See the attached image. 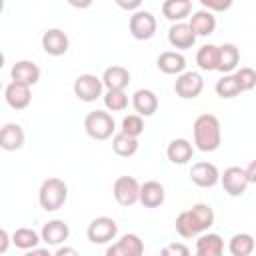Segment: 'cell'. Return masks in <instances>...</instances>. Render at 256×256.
<instances>
[{
  "mask_svg": "<svg viewBox=\"0 0 256 256\" xmlns=\"http://www.w3.org/2000/svg\"><path fill=\"white\" fill-rule=\"evenodd\" d=\"M220 182H222L224 192L230 196H242L250 184V180L246 176V168H240V166L226 168L224 174L220 176Z\"/></svg>",
  "mask_w": 256,
  "mask_h": 256,
  "instance_id": "9c48e42d",
  "label": "cell"
},
{
  "mask_svg": "<svg viewBox=\"0 0 256 256\" xmlns=\"http://www.w3.org/2000/svg\"><path fill=\"white\" fill-rule=\"evenodd\" d=\"M118 234V224L116 220L108 218V216H98L88 224L86 236L92 244H108L110 240H114Z\"/></svg>",
  "mask_w": 256,
  "mask_h": 256,
  "instance_id": "5b68a950",
  "label": "cell"
},
{
  "mask_svg": "<svg viewBox=\"0 0 256 256\" xmlns=\"http://www.w3.org/2000/svg\"><path fill=\"white\" fill-rule=\"evenodd\" d=\"M104 106L110 112H122L128 106V96L124 94V90H108L104 94Z\"/></svg>",
  "mask_w": 256,
  "mask_h": 256,
  "instance_id": "d6a6232c",
  "label": "cell"
},
{
  "mask_svg": "<svg viewBox=\"0 0 256 256\" xmlns=\"http://www.w3.org/2000/svg\"><path fill=\"white\" fill-rule=\"evenodd\" d=\"M144 252V242L138 234H124L116 244L106 248L108 256H140Z\"/></svg>",
  "mask_w": 256,
  "mask_h": 256,
  "instance_id": "7c38bea8",
  "label": "cell"
},
{
  "mask_svg": "<svg viewBox=\"0 0 256 256\" xmlns=\"http://www.w3.org/2000/svg\"><path fill=\"white\" fill-rule=\"evenodd\" d=\"M42 242H46L48 246H60L62 242L68 240L70 236V228L64 220H48L44 226H42Z\"/></svg>",
  "mask_w": 256,
  "mask_h": 256,
  "instance_id": "9a60e30c",
  "label": "cell"
},
{
  "mask_svg": "<svg viewBox=\"0 0 256 256\" xmlns=\"http://www.w3.org/2000/svg\"><path fill=\"white\" fill-rule=\"evenodd\" d=\"M168 42H170L174 48L186 50V48H192V46H194L196 34H194V30L190 28V24H186V22H176V24L170 26V30H168Z\"/></svg>",
  "mask_w": 256,
  "mask_h": 256,
  "instance_id": "2e32d148",
  "label": "cell"
},
{
  "mask_svg": "<svg viewBox=\"0 0 256 256\" xmlns=\"http://www.w3.org/2000/svg\"><path fill=\"white\" fill-rule=\"evenodd\" d=\"M192 12V2L190 0H164L162 4V14L164 18L172 22H182L186 16Z\"/></svg>",
  "mask_w": 256,
  "mask_h": 256,
  "instance_id": "484cf974",
  "label": "cell"
},
{
  "mask_svg": "<svg viewBox=\"0 0 256 256\" xmlns=\"http://www.w3.org/2000/svg\"><path fill=\"white\" fill-rule=\"evenodd\" d=\"M68 198V186L60 178H48L38 190V202L46 212L60 210Z\"/></svg>",
  "mask_w": 256,
  "mask_h": 256,
  "instance_id": "3957f363",
  "label": "cell"
},
{
  "mask_svg": "<svg viewBox=\"0 0 256 256\" xmlns=\"http://www.w3.org/2000/svg\"><path fill=\"white\" fill-rule=\"evenodd\" d=\"M192 154H194V148L186 138H176L166 148V156L172 164H186L192 158Z\"/></svg>",
  "mask_w": 256,
  "mask_h": 256,
  "instance_id": "cb8c5ba5",
  "label": "cell"
},
{
  "mask_svg": "<svg viewBox=\"0 0 256 256\" xmlns=\"http://www.w3.org/2000/svg\"><path fill=\"white\" fill-rule=\"evenodd\" d=\"M234 76H236V80H238L242 92L252 90V88L256 86V70H252V68H248V66L238 68V70L234 72Z\"/></svg>",
  "mask_w": 256,
  "mask_h": 256,
  "instance_id": "e575fe53",
  "label": "cell"
},
{
  "mask_svg": "<svg viewBox=\"0 0 256 256\" xmlns=\"http://www.w3.org/2000/svg\"><path fill=\"white\" fill-rule=\"evenodd\" d=\"M202 88H204V80L198 72H182L174 82V92L184 100H192L200 96Z\"/></svg>",
  "mask_w": 256,
  "mask_h": 256,
  "instance_id": "30bf717a",
  "label": "cell"
},
{
  "mask_svg": "<svg viewBox=\"0 0 256 256\" xmlns=\"http://www.w3.org/2000/svg\"><path fill=\"white\" fill-rule=\"evenodd\" d=\"M66 2H68L70 6H74V8H80V10H84V8H90L94 0H66Z\"/></svg>",
  "mask_w": 256,
  "mask_h": 256,
  "instance_id": "60d3db41",
  "label": "cell"
},
{
  "mask_svg": "<svg viewBox=\"0 0 256 256\" xmlns=\"http://www.w3.org/2000/svg\"><path fill=\"white\" fill-rule=\"evenodd\" d=\"M194 144L200 152H214L222 142L220 122L214 114H200L194 120Z\"/></svg>",
  "mask_w": 256,
  "mask_h": 256,
  "instance_id": "7a4b0ae2",
  "label": "cell"
},
{
  "mask_svg": "<svg viewBox=\"0 0 256 256\" xmlns=\"http://www.w3.org/2000/svg\"><path fill=\"white\" fill-rule=\"evenodd\" d=\"M122 132L130 134V136H140L144 132V122H142V116L140 114H128L124 120H122Z\"/></svg>",
  "mask_w": 256,
  "mask_h": 256,
  "instance_id": "836d02e7",
  "label": "cell"
},
{
  "mask_svg": "<svg viewBox=\"0 0 256 256\" xmlns=\"http://www.w3.org/2000/svg\"><path fill=\"white\" fill-rule=\"evenodd\" d=\"M240 62V52L234 44H222L218 46V70L224 74H230Z\"/></svg>",
  "mask_w": 256,
  "mask_h": 256,
  "instance_id": "4316f807",
  "label": "cell"
},
{
  "mask_svg": "<svg viewBox=\"0 0 256 256\" xmlns=\"http://www.w3.org/2000/svg\"><path fill=\"white\" fill-rule=\"evenodd\" d=\"M156 66L164 74H182L186 68V58L180 52L166 50L156 58Z\"/></svg>",
  "mask_w": 256,
  "mask_h": 256,
  "instance_id": "ffe728a7",
  "label": "cell"
},
{
  "mask_svg": "<svg viewBox=\"0 0 256 256\" xmlns=\"http://www.w3.org/2000/svg\"><path fill=\"white\" fill-rule=\"evenodd\" d=\"M56 256H66V254H70V256H76L78 254V250L76 248H68V246H60V248H56V252H54Z\"/></svg>",
  "mask_w": 256,
  "mask_h": 256,
  "instance_id": "b9f144b4",
  "label": "cell"
},
{
  "mask_svg": "<svg viewBox=\"0 0 256 256\" xmlns=\"http://www.w3.org/2000/svg\"><path fill=\"white\" fill-rule=\"evenodd\" d=\"M196 64L200 66V70H206V72L218 70V46L214 44L200 46L196 52Z\"/></svg>",
  "mask_w": 256,
  "mask_h": 256,
  "instance_id": "f546056e",
  "label": "cell"
},
{
  "mask_svg": "<svg viewBox=\"0 0 256 256\" xmlns=\"http://www.w3.org/2000/svg\"><path fill=\"white\" fill-rule=\"evenodd\" d=\"M190 180L200 188H212L220 180V172L212 162H196L190 168Z\"/></svg>",
  "mask_w": 256,
  "mask_h": 256,
  "instance_id": "8fae6325",
  "label": "cell"
},
{
  "mask_svg": "<svg viewBox=\"0 0 256 256\" xmlns=\"http://www.w3.org/2000/svg\"><path fill=\"white\" fill-rule=\"evenodd\" d=\"M112 150L122 156V158H128V156H134L138 152V138L136 136H130L126 132H118L114 134L112 138Z\"/></svg>",
  "mask_w": 256,
  "mask_h": 256,
  "instance_id": "83f0119b",
  "label": "cell"
},
{
  "mask_svg": "<svg viewBox=\"0 0 256 256\" xmlns=\"http://www.w3.org/2000/svg\"><path fill=\"white\" fill-rule=\"evenodd\" d=\"M246 176H248L250 184H256V160H252V162L246 166Z\"/></svg>",
  "mask_w": 256,
  "mask_h": 256,
  "instance_id": "ab89813d",
  "label": "cell"
},
{
  "mask_svg": "<svg viewBox=\"0 0 256 256\" xmlns=\"http://www.w3.org/2000/svg\"><path fill=\"white\" fill-rule=\"evenodd\" d=\"M166 194H164V186L156 180H148L144 184H140V200L142 206L146 208H158L164 202Z\"/></svg>",
  "mask_w": 256,
  "mask_h": 256,
  "instance_id": "d6986e66",
  "label": "cell"
},
{
  "mask_svg": "<svg viewBox=\"0 0 256 256\" xmlns=\"http://www.w3.org/2000/svg\"><path fill=\"white\" fill-rule=\"evenodd\" d=\"M10 76H12L14 82H20V84H26V86H34L40 80V68L30 60H20V62H16L12 66Z\"/></svg>",
  "mask_w": 256,
  "mask_h": 256,
  "instance_id": "e0dca14e",
  "label": "cell"
},
{
  "mask_svg": "<svg viewBox=\"0 0 256 256\" xmlns=\"http://www.w3.org/2000/svg\"><path fill=\"white\" fill-rule=\"evenodd\" d=\"M214 88H216V94L220 98H234V96H238L242 92V88H240V84H238V80H236L234 74H224L216 82Z\"/></svg>",
  "mask_w": 256,
  "mask_h": 256,
  "instance_id": "1f68e13d",
  "label": "cell"
},
{
  "mask_svg": "<svg viewBox=\"0 0 256 256\" xmlns=\"http://www.w3.org/2000/svg\"><path fill=\"white\" fill-rule=\"evenodd\" d=\"M222 252H224V240L214 232L202 234L196 240V254L198 256H220Z\"/></svg>",
  "mask_w": 256,
  "mask_h": 256,
  "instance_id": "d4e9b609",
  "label": "cell"
},
{
  "mask_svg": "<svg viewBox=\"0 0 256 256\" xmlns=\"http://www.w3.org/2000/svg\"><path fill=\"white\" fill-rule=\"evenodd\" d=\"M200 4L210 12H226L232 6V0H200Z\"/></svg>",
  "mask_w": 256,
  "mask_h": 256,
  "instance_id": "d590c367",
  "label": "cell"
},
{
  "mask_svg": "<svg viewBox=\"0 0 256 256\" xmlns=\"http://www.w3.org/2000/svg\"><path fill=\"white\" fill-rule=\"evenodd\" d=\"M8 242H10V236H8V232L2 228V230H0V254H4V252L8 250Z\"/></svg>",
  "mask_w": 256,
  "mask_h": 256,
  "instance_id": "f35d334b",
  "label": "cell"
},
{
  "mask_svg": "<svg viewBox=\"0 0 256 256\" xmlns=\"http://www.w3.org/2000/svg\"><path fill=\"white\" fill-rule=\"evenodd\" d=\"M24 144V130L20 124H14V122H8L2 126L0 130V146L2 150L6 152H14V150H20Z\"/></svg>",
  "mask_w": 256,
  "mask_h": 256,
  "instance_id": "ac0fdd59",
  "label": "cell"
},
{
  "mask_svg": "<svg viewBox=\"0 0 256 256\" xmlns=\"http://www.w3.org/2000/svg\"><path fill=\"white\" fill-rule=\"evenodd\" d=\"M162 254L164 256H188L190 254V248L188 246H184V244H168L164 250H162Z\"/></svg>",
  "mask_w": 256,
  "mask_h": 256,
  "instance_id": "8d00e7d4",
  "label": "cell"
},
{
  "mask_svg": "<svg viewBox=\"0 0 256 256\" xmlns=\"http://www.w3.org/2000/svg\"><path fill=\"white\" fill-rule=\"evenodd\" d=\"M106 90H124L130 84V72L124 66H110L102 74Z\"/></svg>",
  "mask_w": 256,
  "mask_h": 256,
  "instance_id": "603a6c76",
  "label": "cell"
},
{
  "mask_svg": "<svg viewBox=\"0 0 256 256\" xmlns=\"http://www.w3.org/2000/svg\"><path fill=\"white\" fill-rule=\"evenodd\" d=\"M40 242H42V236H38V232L32 230V228H18L12 234V244L20 250H26V252L36 248Z\"/></svg>",
  "mask_w": 256,
  "mask_h": 256,
  "instance_id": "4dcf8cb0",
  "label": "cell"
},
{
  "mask_svg": "<svg viewBox=\"0 0 256 256\" xmlns=\"http://www.w3.org/2000/svg\"><path fill=\"white\" fill-rule=\"evenodd\" d=\"M214 224V210L208 204H194L190 210H184L176 218V232L182 238H194L206 232Z\"/></svg>",
  "mask_w": 256,
  "mask_h": 256,
  "instance_id": "6da1fadb",
  "label": "cell"
},
{
  "mask_svg": "<svg viewBox=\"0 0 256 256\" xmlns=\"http://www.w3.org/2000/svg\"><path fill=\"white\" fill-rule=\"evenodd\" d=\"M4 98H6V104L14 110H24L28 108L30 100H32V94H30V86L26 84H20V82H10L4 90Z\"/></svg>",
  "mask_w": 256,
  "mask_h": 256,
  "instance_id": "5bb4252c",
  "label": "cell"
},
{
  "mask_svg": "<svg viewBox=\"0 0 256 256\" xmlns=\"http://www.w3.org/2000/svg\"><path fill=\"white\" fill-rule=\"evenodd\" d=\"M190 28L194 30L196 36H208L216 30V16L210 12V10H198L190 16Z\"/></svg>",
  "mask_w": 256,
  "mask_h": 256,
  "instance_id": "7402d4cb",
  "label": "cell"
},
{
  "mask_svg": "<svg viewBox=\"0 0 256 256\" xmlns=\"http://www.w3.org/2000/svg\"><path fill=\"white\" fill-rule=\"evenodd\" d=\"M128 28H130V34L136 40H150L156 32V18L148 10H136L130 16Z\"/></svg>",
  "mask_w": 256,
  "mask_h": 256,
  "instance_id": "ba28073f",
  "label": "cell"
},
{
  "mask_svg": "<svg viewBox=\"0 0 256 256\" xmlns=\"http://www.w3.org/2000/svg\"><path fill=\"white\" fill-rule=\"evenodd\" d=\"M122 10H128V12H136L142 4V0H114Z\"/></svg>",
  "mask_w": 256,
  "mask_h": 256,
  "instance_id": "74e56055",
  "label": "cell"
},
{
  "mask_svg": "<svg viewBox=\"0 0 256 256\" xmlns=\"http://www.w3.org/2000/svg\"><path fill=\"white\" fill-rule=\"evenodd\" d=\"M112 194L120 206H132L140 200V184L132 176H118L114 180Z\"/></svg>",
  "mask_w": 256,
  "mask_h": 256,
  "instance_id": "8992f818",
  "label": "cell"
},
{
  "mask_svg": "<svg viewBox=\"0 0 256 256\" xmlns=\"http://www.w3.org/2000/svg\"><path fill=\"white\" fill-rule=\"evenodd\" d=\"M72 88H74L76 98H80L82 102H94L96 98L102 96L104 82H102V78H98L94 74H80L74 80V86Z\"/></svg>",
  "mask_w": 256,
  "mask_h": 256,
  "instance_id": "52a82bcc",
  "label": "cell"
},
{
  "mask_svg": "<svg viewBox=\"0 0 256 256\" xmlns=\"http://www.w3.org/2000/svg\"><path fill=\"white\" fill-rule=\"evenodd\" d=\"M70 40L66 36V32H62L60 28H50L42 34V48L46 54L50 56H62L68 52Z\"/></svg>",
  "mask_w": 256,
  "mask_h": 256,
  "instance_id": "4fadbf2b",
  "label": "cell"
},
{
  "mask_svg": "<svg viewBox=\"0 0 256 256\" xmlns=\"http://www.w3.org/2000/svg\"><path fill=\"white\" fill-rule=\"evenodd\" d=\"M84 130L94 140H108L114 134V118L104 110H94L84 118Z\"/></svg>",
  "mask_w": 256,
  "mask_h": 256,
  "instance_id": "277c9868",
  "label": "cell"
},
{
  "mask_svg": "<svg viewBox=\"0 0 256 256\" xmlns=\"http://www.w3.org/2000/svg\"><path fill=\"white\" fill-rule=\"evenodd\" d=\"M132 106H134L136 114H140V116H152L158 110V98H156V94L152 90L142 88V90H136L134 92Z\"/></svg>",
  "mask_w": 256,
  "mask_h": 256,
  "instance_id": "44dd1931",
  "label": "cell"
},
{
  "mask_svg": "<svg viewBox=\"0 0 256 256\" xmlns=\"http://www.w3.org/2000/svg\"><path fill=\"white\" fill-rule=\"evenodd\" d=\"M254 246H256V242H254L252 234H248V232H238L228 242V250L232 256H250L254 252Z\"/></svg>",
  "mask_w": 256,
  "mask_h": 256,
  "instance_id": "f1b7e54d",
  "label": "cell"
}]
</instances>
